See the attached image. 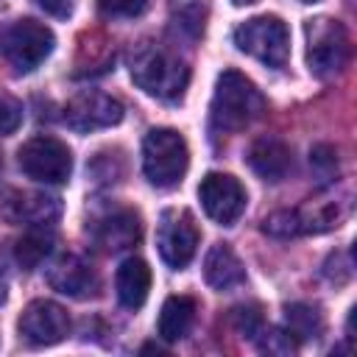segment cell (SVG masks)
<instances>
[{"mask_svg":"<svg viewBox=\"0 0 357 357\" xmlns=\"http://www.w3.org/2000/svg\"><path fill=\"white\" fill-rule=\"evenodd\" d=\"M131 81L151 98L159 100H181L190 84L187 61L156 42H139L128 59Z\"/></svg>","mask_w":357,"mask_h":357,"instance_id":"obj_1","label":"cell"},{"mask_svg":"<svg viewBox=\"0 0 357 357\" xmlns=\"http://www.w3.org/2000/svg\"><path fill=\"white\" fill-rule=\"evenodd\" d=\"M349 190L332 187L318 192L315 198H307L296 209H279L262 220V231L273 237H296V234H321L329 229H337L340 220L349 215Z\"/></svg>","mask_w":357,"mask_h":357,"instance_id":"obj_2","label":"cell"},{"mask_svg":"<svg viewBox=\"0 0 357 357\" xmlns=\"http://www.w3.org/2000/svg\"><path fill=\"white\" fill-rule=\"evenodd\" d=\"M212 126L220 131H240L262 117L265 98L254 86L251 78H245L237 70H223L215 84L212 95Z\"/></svg>","mask_w":357,"mask_h":357,"instance_id":"obj_3","label":"cell"},{"mask_svg":"<svg viewBox=\"0 0 357 357\" xmlns=\"http://www.w3.org/2000/svg\"><path fill=\"white\" fill-rule=\"evenodd\" d=\"M190 167V148L187 139L176 128H151L142 139V173L145 178L159 187H176Z\"/></svg>","mask_w":357,"mask_h":357,"instance_id":"obj_4","label":"cell"},{"mask_svg":"<svg viewBox=\"0 0 357 357\" xmlns=\"http://www.w3.org/2000/svg\"><path fill=\"white\" fill-rule=\"evenodd\" d=\"M351 59V36L343 22L318 17L307 25V67L318 78L337 75Z\"/></svg>","mask_w":357,"mask_h":357,"instance_id":"obj_5","label":"cell"},{"mask_svg":"<svg viewBox=\"0 0 357 357\" xmlns=\"http://www.w3.org/2000/svg\"><path fill=\"white\" fill-rule=\"evenodd\" d=\"M53 31L36 20H17L0 33V56L14 73H33L53 53Z\"/></svg>","mask_w":357,"mask_h":357,"instance_id":"obj_6","label":"cell"},{"mask_svg":"<svg viewBox=\"0 0 357 357\" xmlns=\"http://www.w3.org/2000/svg\"><path fill=\"white\" fill-rule=\"evenodd\" d=\"M234 45L240 53H245V56H251L268 67H284V61L290 56L287 25L273 14L251 17L243 25H237L234 28Z\"/></svg>","mask_w":357,"mask_h":357,"instance_id":"obj_7","label":"cell"},{"mask_svg":"<svg viewBox=\"0 0 357 357\" xmlns=\"http://www.w3.org/2000/svg\"><path fill=\"white\" fill-rule=\"evenodd\" d=\"M17 162L28 178L42 184H64L73 173L70 148L50 134H39L22 142V148L17 151Z\"/></svg>","mask_w":357,"mask_h":357,"instance_id":"obj_8","label":"cell"},{"mask_svg":"<svg viewBox=\"0 0 357 357\" xmlns=\"http://www.w3.org/2000/svg\"><path fill=\"white\" fill-rule=\"evenodd\" d=\"M201 243V231L195 226V218L187 209H167L159 220V231H156V245H159V257L167 268L181 271L192 262L195 251Z\"/></svg>","mask_w":357,"mask_h":357,"instance_id":"obj_9","label":"cell"},{"mask_svg":"<svg viewBox=\"0 0 357 357\" xmlns=\"http://www.w3.org/2000/svg\"><path fill=\"white\" fill-rule=\"evenodd\" d=\"M198 198L204 212L220 223V226H231L237 223V218L245 212V187L229 176V173H206L198 184Z\"/></svg>","mask_w":357,"mask_h":357,"instance_id":"obj_10","label":"cell"},{"mask_svg":"<svg viewBox=\"0 0 357 357\" xmlns=\"http://www.w3.org/2000/svg\"><path fill=\"white\" fill-rule=\"evenodd\" d=\"M17 329H20L22 340L31 346H56L70 335V315L56 301L33 298L22 310Z\"/></svg>","mask_w":357,"mask_h":357,"instance_id":"obj_11","label":"cell"},{"mask_svg":"<svg viewBox=\"0 0 357 357\" xmlns=\"http://www.w3.org/2000/svg\"><path fill=\"white\" fill-rule=\"evenodd\" d=\"M120 120H123V103L106 92H98V89L78 92L64 109V123L81 134L112 128Z\"/></svg>","mask_w":357,"mask_h":357,"instance_id":"obj_12","label":"cell"},{"mask_svg":"<svg viewBox=\"0 0 357 357\" xmlns=\"http://www.w3.org/2000/svg\"><path fill=\"white\" fill-rule=\"evenodd\" d=\"M47 284L70 298H89L98 293L100 287V279L98 273L92 271V265L86 259H81L78 254H61L56 257L47 268Z\"/></svg>","mask_w":357,"mask_h":357,"instance_id":"obj_13","label":"cell"},{"mask_svg":"<svg viewBox=\"0 0 357 357\" xmlns=\"http://www.w3.org/2000/svg\"><path fill=\"white\" fill-rule=\"evenodd\" d=\"M3 212L11 223H28V226H50L59 212L61 204L53 195L45 192H20V190H8L6 201H3Z\"/></svg>","mask_w":357,"mask_h":357,"instance_id":"obj_14","label":"cell"},{"mask_svg":"<svg viewBox=\"0 0 357 357\" xmlns=\"http://www.w3.org/2000/svg\"><path fill=\"white\" fill-rule=\"evenodd\" d=\"M248 165L251 170L265 181H282L293 167L290 145L279 137H259L248 148Z\"/></svg>","mask_w":357,"mask_h":357,"instance_id":"obj_15","label":"cell"},{"mask_svg":"<svg viewBox=\"0 0 357 357\" xmlns=\"http://www.w3.org/2000/svg\"><path fill=\"white\" fill-rule=\"evenodd\" d=\"M204 279L209 287H215L220 293L234 290L245 282V268H243L240 257L226 243H215L204 257Z\"/></svg>","mask_w":357,"mask_h":357,"instance_id":"obj_16","label":"cell"},{"mask_svg":"<svg viewBox=\"0 0 357 357\" xmlns=\"http://www.w3.org/2000/svg\"><path fill=\"white\" fill-rule=\"evenodd\" d=\"M139 234H142V223H139V215L131 209H117L95 223V240L106 251H123L134 245Z\"/></svg>","mask_w":357,"mask_h":357,"instance_id":"obj_17","label":"cell"},{"mask_svg":"<svg viewBox=\"0 0 357 357\" xmlns=\"http://www.w3.org/2000/svg\"><path fill=\"white\" fill-rule=\"evenodd\" d=\"M114 290L123 307L128 310H139L148 298L151 290V268L145 259L139 257H128L120 262L117 273H114Z\"/></svg>","mask_w":357,"mask_h":357,"instance_id":"obj_18","label":"cell"},{"mask_svg":"<svg viewBox=\"0 0 357 357\" xmlns=\"http://www.w3.org/2000/svg\"><path fill=\"white\" fill-rule=\"evenodd\" d=\"M195 312H198V304H195L192 296H170V298H165L162 312H159V324H156L159 337L167 340V343H176L181 337H187L192 324H195Z\"/></svg>","mask_w":357,"mask_h":357,"instance_id":"obj_19","label":"cell"},{"mask_svg":"<svg viewBox=\"0 0 357 357\" xmlns=\"http://www.w3.org/2000/svg\"><path fill=\"white\" fill-rule=\"evenodd\" d=\"M284 329L301 343V340H312L324 332V315L318 312V307L296 301L284 307Z\"/></svg>","mask_w":357,"mask_h":357,"instance_id":"obj_20","label":"cell"},{"mask_svg":"<svg viewBox=\"0 0 357 357\" xmlns=\"http://www.w3.org/2000/svg\"><path fill=\"white\" fill-rule=\"evenodd\" d=\"M53 248V234L45 231V226H36L31 234H25L17 245H14V257L25 271H33L45 262V257Z\"/></svg>","mask_w":357,"mask_h":357,"instance_id":"obj_21","label":"cell"},{"mask_svg":"<svg viewBox=\"0 0 357 357\" xmlns=\"http://www.w3.org/2000/svg\"><path fill=\"white\" fill-rule=\"evenodd\" d=\"M231 324L243 337H259V332L265 329V318H262V307L259 304H240L231 310Z\"/></svg>","mask_w":357,"mask_h":357,"instance_id":"obj_22","label":"cell"},{"mask_svg":"<svg viewBox=\"0 0 357 357\" xmlns=\"http://www.w3.org/2000/svg\"><path fill=\"white\" fill-rule=\"evenodd\" d=\"M259 335H262L259 349L268 351V354H290V351H296V346H298V340H296L287 329H262Z\"/></svg>","mask_w":357,"mask_h":357,"instance_id":"obj_23","label":"cell"},{"mask_svg":"<svg viewBox=\"0 0 357 357\" xmlns=\"http://www.w3.org/2000/svg\"><path fill=\"white\" fill-rule=\"evenodd\" d=\"M22 123V103L0 92V134H14Z\"/></svg>","mask_w":357,"mask_h":357,"instance_id":"obj_24","label":"cell"},{"mask_svg":"<svg viewBox=\"0 0 357 357\" xmlns=\"http://www.w3.org/2000/svg\"><path fill=\"white\" fill-rule=\"evenodd\" d=\"M98 8L106 17H137L145 11V0H98Z\"/></svg>","mask_w":357,"mask_h":357,"instance_id":"obj_25","label":"cell"},{"mask_svg":"<svg viewBox=\"0 0 357 357\" xmlns=\"http://www.w3.org/2000/svg\"><path fill=\"white\" fill-rule=\"evenodd\" d=\"M310 165L321 173V176H332L337 170V153L332 145H315L310 151Z\"/></svg>","mask_w":357,"mask_h":357,"instance_id":"obj_26","label":"cell"},{"mask_svg":"<svg viewBox=\"0 0 357 357\" xmlns=\"http://www.w3.org/2000/svg\"><path fill=\"white\" fill-rule=\"evenodd\" d=\"M36 6H39L45 14L64 20V17H70V14H73V8H75V0H36Z\"/></svg>","mask_w":357,"mask_h":357,"instance_id":"obj_27","label":"cell"},{"mask_svg":"<svg viewBox=\"0 0 357 357\" xmlns=\"http://www.w3.org/2000/svg\"><path fill=\"white\" fill-rule=\"evenodd\" d=\"M6 296H8V279H6V271L0 265V304L6 301Z\"/></svg>","mask_w":357,"mask_h":357,"instance_id":"obj_28","label":"cell"},{"mask_svg":"<svg viewBox=\"0 0 357 357\" xmlns=\"http://www.w3.org/2000/svg\"><path fill=\"white\" fill-rule=\"evenodd\" d=\"M234 6H251V3H257V0H231Z\"/></svg>","mask_w":357,"mask_h":357,"instance_id":"obj_29","label":"cell"},{"mask_svg":"<svg viewBox=\"0 0 357 357\" xmlns=\"http://www.w3.org/2000/svg\"><path fill=\"white\" fill-rule=\"evenodd\" d=\"M301 3H318V0H301Z\"/></svg>","mask_w":357,"mask_h":357,"instance_id":"obj_30","label":"cell"},{"mask_svg":"<svg viewBox=\"0 0 357 357\" xmlns=\"http://www.w3.org/2000/svg\"><path fill=\"white\" fill-rule=\"evenodd\" d=\"M0 170H3V159H0Z\"/></svg>","mask_w":357,"mask_h":357,"instance_id":"obj_31","label":"cell"}]
</instances>
